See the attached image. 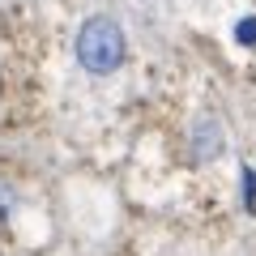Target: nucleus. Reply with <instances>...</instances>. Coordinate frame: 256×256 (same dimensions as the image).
<instances>
[{
    "label": "nucleus",
    "instance_id": "nucleus-1",
    "mask_svg": "<svg viewBox=\"0 0 256 256\" xmlns=\"http://www.w3.org/2000/svg\"><path fill=\"white\" fill-rule=\"evenodd\" d=\"M73 60L77 68H86L90 77H111L124 68L128 60V34L111 13H90V18L77 26L73 38Z\"/></svg>",
    "mask_w": 256,
    "mask_h": 256
},
{
    "label": "nucleus",
    "instance_id": "nucleus-2",
    "mask_svg": "<svg viewBox=\"0 0 256 256\" xmlns=\"http://www.w3.org/2000/svg\"><path fill=\"white\" fill-rule=\"evenodd\" d=\"M222 150H226L222 120H218V116H196V124H192V132H188V154H192V162H214V158H222Z\"/></svg>",
    "mask_w": 256,
    "mask_h": 256
},
{
    "label": "nucleus",
    "instance_id": "nucleus-3",
    "mask_svg": "<svg viewBox=\"0 0 256 256\" xmlns=\"http://www.w3.org/2000/svg\"><path fill=\"white\" fill-rule=\"evenodd\" d=\"M235 38L244 47H256V18H239L235 22Z\"/></svg>",
    "mask_w": 256,
    "mask_h": 256
},
{
    "label": "nucleus",
    "instance_id": "nucleus-4",
    "mask_svg": "<svg viewBox=\"0 0 256 256\" xmlns=\"http://www.w3.org/2000/svg\"><path fill=\"white\" fill-rule=\"evenodd\" d=\"M9 214H13V188H4V184H0V226L9 222Z\"/></svg>",
    "mask_w": 256,
    "mask_h": 256
},
{
    "label": "nucleus",
    "instance_id": "nucleus-5",
    "mask_svg": "<svg viewBox=\"0 0 256 256\" xmlns=\"http://www.w3.org/2000/svg\"><path fill=\"white\" fill-rule=\"evenodd\" d=\"M244 205H256V171H244Z\"/></svg>",
    "mask_w": 256,
    "mask_h": 256
}]
</instances>
